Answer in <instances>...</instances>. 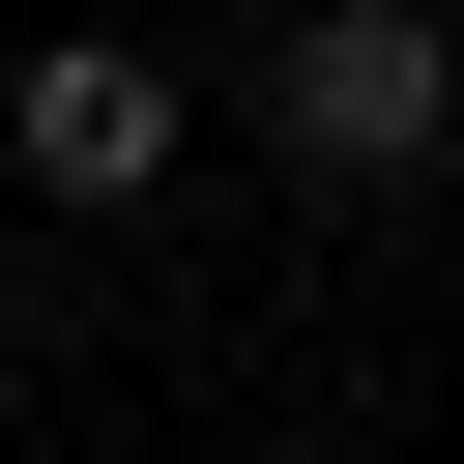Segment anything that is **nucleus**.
<instances>
[{"instance_id":"obj_1","label":"nucleus","mask_w":464,"mask_h":464,"mask_svg":"<svg viewBox=\"0 0 464 464\" xmlns=\"http://www.w3.org/2000/svg\"><path fill=\"white\" fill-rule=\"evenodd\" d=\"M261 145L348 174V203L435 174V145H464V0H290V29H261Z\"/></svg>"},{"instance_id":"obj_2","label":"nucleus","mask_w":464,"mask_h":464,"mask_svg":"<svg viewBox=\"0 0 464 464\" xmlns=\"http://www.w3.org/2000/svg\"><path fill=\"white\" fill-rule=\"evenodd\" d=\"M0 145H29V203H145V174H174V58H145V29H29Z\"/></svg>"}]
</instances>
